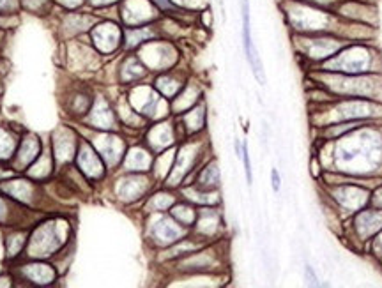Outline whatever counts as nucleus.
<instances>
[{
    "label": "nucleus",
    "mask_w": 382,
    "mask_h": 288,
    "mask_svg": "<svg viewBox=\"0 0 382 288\" xmlns=\"http://www.w3.org/2000/svg\"><path fill=\"white\" fill-rule=\"evenodd\" d=\"M372 62H374V55L370 50L365 46H350V48L336 53V57H333V61L330 62V71L361 74L372 71Z\"/></svg>",
    "instance_id": "1"
},
{
    "label": "nucleus",
    "mask_w": 382,
    "mask_h": 288,
    "mask_svg": "<svg viewBox=\"0 0 382 288\" xmlns=\"http://www.w3.org/2000/svg\"><path fill=\"white\" fill-rule=\"evenodd\" d=\"M156 4L152 0H122L121 18L128 25V29H137L151 23L156 18Z\"/></svg>",
    "instance_id": "2"
},
{
    "label": "nucleus",
    "mask_w": 382,
    "mask_h": 288,
    "mask_svg": "<svg viewBox=\"0 0 382 288\" xmlns=\"http://www.w3.org/2000/svg\"><path fill=\"white\" fill-rule=\"evenodd\" d=\"M241 12H243L244 53H246V59H248L250 65H252V71H253V74H255V78L261 81L262 85H264L265 83L264 68H262L261 57H259V52H257L255 45H253V39H252V20H250V2L248 0H241Z\"/></svg>",
    "instance_id": "3"
},
{
    "label": "nucleus",
    "mask_w": 382,
    "mask_h": 288,
    "mask_svg": "<svg viewBox=\"0 0 382 288\" xmlns=\"http://www.w3.org/2000/svg\"><path fill=\"white\" fill-rule=\"evenodd\" d=\"M90 36H92L94 46L99 52H112V50H115L121 45L124 34H122L119 25L114 23V21H103V23L94 25L92 29H90Z\"/></svg>",
    "instance_id": "4"
},
{
    "label": "nucleus",
    "mask_w": 382,
    "mask_h": 288,
    "mask_svg": "<svg viewBox=\"0 0 382 288\" xmlns=\"http://www.w3.org/2000/svg\"><path fill=\"white\" fill-rule=\"evenodd\" d=\"M301 45H305V52L313 59H325L330 55H334L340 48H343V41L336 39V37H313V39H303Z\"/></svg>",
    "instance_id": "5"
},
{
    "label": "nucleus",
    "mask_w": 382,
    "mask_h": 288,
    "mask_svg": "<svg viewBox=\"0 0 382 288\" xmlns=\"http://www.w3.org/2000/svg\"><path fill=\"white\" fill-rule=\"evenodd\" d=\"M359 232L363 236H372L382 228V211H365L356 219Z\"/></svg>",
    "instance_id": "6"
},
{
    "label": "nucleus",
    "mask_w": 382,
    "mask_h": 288,
    "mask_svg": "<svg viewBox=\"0 0 382 288\" xmlns=\"http://www.w3.org/2000/svg\"><path fill=\"white\" fill-rule=\"evenodd\" d=\"M20 6L36 14H46L52 11L53 0H20Z\"/></svg>",
    "instance_id": "7"
},
{
    "label": "nucleus",
    "mask_w": 382,
    "mask_h": 288,
    "mask_svg": "<svg viewBox=\"0 0 382 288\" xmlns=\"http://www.w3.org/2000/svg\"><path fill=\"white\" fill-rule=\"evenodd\" d=\"M241 158H243V161H244V174H246V183L252 186L253 172H252V161H250L248 145H246V143H243V152H241Z\"/></svg>",
    "instance_id": "8"
},
{
    "label": "nucleus",
    "mask_w": 382,
    "mask_h": 288,
    "mask_svg": "<svg viewBox=\"0 0 382 288\" xmlns=\"http://www.w3.org/2000/svg\"><path fill=\"white\" fill-rule=\"evenodd\" d=\"M20 0H0V14H17Z\"/></svg>",
    "instance_id": "9"
},
{
    "label": "nucleus",
    "mask_w": 382,
    "mask_h": 288,
    "mask_svg": "<svg viewBox=\"0 0 382 288\" xmlns=\"http://www.w3.org/2000/svg\"><path fill=\"white\" fill-rule=\"evenodd\" d=\"M57 2L62 6V8L70 9V11H74V9L81 8L86 0H57Z\"/></svg>",
    "instance_id": "10"
},
{
    "label": "nucleus",
    "mask_w": 382,
    "mask_h": 288,
    "mask_svg": "<svg viewBox=\"0 0 382 288\" xmlns=\"http://www.w3.org/2000/svg\"><path fill=\"white\" fill-rule=\"evenodd\" d=\"M121 0H89V4L96 9H103V8H110V6L117 4Z\"/></svg>",
    "instance_id": "11"
},
{
    "label": "nucleus",
    "mask_w": 382,
    "mask_h": 288,
    "mask_svg": "<svg viewBox=\"0 0 382 288\" xmlns=\"http://www.w3.org/2000/svg\"><path fill=\"white\" fill-rule=\"evenodd\" d=\"M271 184H272V189H274V191H280L281 177H280V174H278L277 168H274V170L271 172Z\"/></svg>",
    "instance_id": "12"
},
{
    "label": "nucleus",
    "mask_w": 382,
    "mask_h": 288,
    "mask_svg": "<svg viewBox=\"0 0 382 288\" xmlns=\"http://www.w3.org/2000/svg\"><path fill=\"white\" fill-rule=\"evenodd\" d=\"M306 278L310 280V283H317V278H315V272H312V267H306Z\"/></svg>",
    "instance_id": "13"
},
{
    "label": "nucleus",
    "mask_w": 382,
    "mask_h": 288,
    "mask_svg": "<svg viewBox=\"0 0 382 288\" xmlns=\"http://www.w3.org/2000/svg\"><path fill=\"white\" fill-rule=\"evenodd\" d=\"M374 203H377L379 207H382V189L374 196Z\"/></svg>",
    "instance_id": "14"
}]
</instances>
